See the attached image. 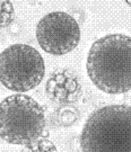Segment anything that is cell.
<instances>
[{
  "mask_svg": "<svg viewBox=\"0 0 131 152\" xmlns=\"http://www.w3.org/2000/svg\"><path fill=\"white\" fill-rule=\"evenodd\" d=\"M87 73L96 87L106 94L131 90V37L110 34L94 42L87 56Z\"/></svg>",
  "mask_w": 131,
  "mask_h": 152,
  "instance_id": "cell-1",
  "label": "cell"
},
{
  "mask_svg": "<svg viewBox=\"0 0 131 152\" xmlns=\"http://www.w3.org/2000/svg\"><path fill=\"white\" fill-rule=\"evenodd\" d=\"M82 152H131V107L109 105L88 116L80 136Z\"/></svg>",
  "mask_w": 131,
  "mask_h": 152,
  "instance_id": "cell-2",
  "label": "cell"
},
{
  "mask_svg": "<svg viewBox=\"0 0 131 152\" xmlns=\"http://www.w3.org/2000/svg\"><path fill=\"white\" fill-rule=\"evenodd\" d=\"M46 136V117L32 97L15 94L0 103V137L7 143L28 145Z\"/></svg>",
  "mask_w": 131,
  "mask_h": 152,
  "instance_id": "cell-3",
  "label": "cell"
},
{
  "mask_svg": "<svg viewBox=\"0 0 131 152\" xmlns=\"http://www.w3.org/2000/svg\"><path fill=\"white\" fill-rule=\"evenodd\" d=\"M45 75V64L36 49L13 44L0 54V82L7 89L26 92L38 86Z\"/></svg>",
  "mask_w": 131,
  "mask_h": 152,
  "instance_id": "cell-4",
  "label": "cell"
},
{
  "mask_svg": "<svg viewBox=\"0 0 131 152\" xmlns=\"http://www.w3.org/2000/svg\"><path fill=\"white\" fill-rule=\"evenodd\" d=\"M36 38L45 52L52 55H65L78 45L80 28L71 15L63 11H53L38 22Z\"/></svg>",
  "mask_w": 131,
  "mask_h": 152,
  "instance_id": "cell-5",
  "label": "cell"
},
{
  "mask_svg": "<svg viewBox=\"0 0 131 152\" xmlns=\"http://www.w3.org/2000/svg\"><path fill=\"white\" fill-rule=\"evenodd\" d=\"M45 87L51 99L60 104L75 103L82 95V86L78 78L66 69L53 71Z\"/></svg>",
  "mask_w": 131,
  "mask_h": 152,
  "instance_id": "cell-6",
  "label": "cell"
},
{
  "mask_svg": "<svg viewBox=\"0 0 131 152\" xmlns=\"http://www.w3.org/2000/svg\"><path fill=\"white\" fill-rule=\"evenodd\" d=\"M22 152H59L54 143L48 140L46 137H41L28 145L23 148Z\"/></svg>",
  "mask_w": 131,
  "mask_h": 152,
  "instance_id": "cell-7",
  "label": "cell"
},
{
  "mask_svg": "<svg viewBox=\"0 0 131 152\" xmlns=\"http://www.w3.org/2000/svg\"><path fill=\"white\" fill-rule=\"evenodd\" d=\"M15 17L14 6L10 1L2 0L0 1V27H6L9 25Z\"/></svg>",
  "mask_w": 131,
  "mask_h": 152,
  "instance_id": "cell-8",
  "label": "cell"
},
{
  "mask_svg": "<svg viewBox=\"0 0 131 152\" xmlns=\"http://www.w3.org/2000/svg\"><path fill=\"white\" fill-rule=\"evenodd\" d=\"M126 4H127V5H129V6H131V1H127Z\"/></svg>",
  "mask_w": 131,
  "mask_h": 152,
  "instance_id": "cell-9",
  "label": "cell"
}]
</instances>
